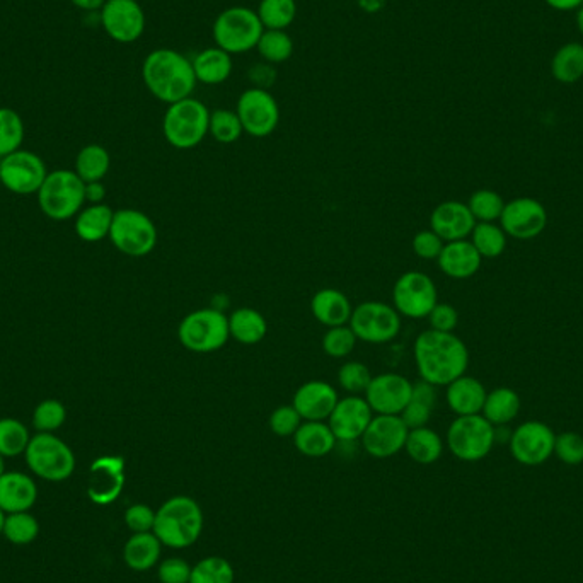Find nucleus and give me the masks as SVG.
Returning a JSON list of instances; mask_svg holds the SVG:
<instances>
[{
    "label": "nucleus",
    "instance_id": "obj_1",
    "mask_svg": "<svg viewBox=\"0 0 583 583\" xmlns=\"http://www.w3.org/2000/svg\"><path fill=\"white\" fill-rule=\"evenodd\" d=\"M415 362L422 381L449 386L468 369V348L452 333L423 331L415 341Z\"/></svg>",
    "mask_w": 583,
    "mask_h": 583
},
{
    "label": "nucleus",
    "instance_id": "obj_2",
    "mask_svg": "<svg viewBox=\"0 0 583 583\" xmlns=\"http://www.w3.org/2000/svg\"><path fill=\"white\" fill-rule=\"evenodd\" d=\"M142 79L154 98L168 104L191 98L198 82L190 60L171 48H159L145 57Z\"/></svg>",
    "mask_w": 583,
    "mask_h": 583
},
{
    "label": "nucleus",
    "instance_id": "obj_3",
    "mask_svg": "<svg viewBox=\"0 0 583 583\" xmlns=\"http://www.w3.org/2000/svg\"><path fill=\"white\" fill-rule=\"evenodd\" d=\"M203 512L197 500L190 497L169 498L156 512L152 532L162 546L171 549L190 548L202 536Z\"/></svg>",
    "mask_w": 583,
    "mask_h": 583
},
{
    "label": "nucleus",
    "instance_id": "obj_4",
    "mask_svg": "<svg viewBox=\"0 0 583 583\" xmlns=\"http://www.w3.org/2000/svg\"><path fill=\"white\" fill-rule=\"evenodd\" d=\"M210 127V111L195 98H186L178 103L169 104L162 120V132L173 145L181 151L197 147L207 137Z\"/></svg>",
    "mask_w": 583,
    "mask_h": 583
},
{
    "label": "nucleus",
    "instance_id": "obj_5",
    "mask_svg": "<svg viewBox=\"0 0 583 583\" xmlns=\"http://www.w3.org/2000/svg\"><path fill=\"white\" fill-rule=\"evenodd\" d=\"M86 202V183L76 171L58 169L47 174L40 190L38 203L43 214L53 220H67L79 214Z\"/></svg>",
    "mask_w": 583,
    "mask_h": 583
},
{
    "label": "nucleus",
    "instance_id": "obj_6",
    "mask_svg": "<svg viewBox=\"0 0 583 583\" xmlns=\"http://www.w3.org/2000/svg\"><path fill=\"white\" fill-rule=\"evenodd\" d=\"M263 31L258 12L243 6L229 7L215 19V45L231 55L246 53L256 48Z\"/></svg>",
    "mask_w": 583,
    "mask_h": 583
},
{
    "label": "nucleus",
    "instance_id": "obj_7",
    "mask_svg": "<svg viewBox=\"0 0 583 583\" xmlns=\"http://www.w3.org/2000/svg\"><path fill=\"white\" fill-rule=\"evenodd\" d=\"M26 462L29 469L40 476L41 480L58 481L69 480L76 469V457L70 451L64 440L58 439L53 433H38L29 440L26 449Z\"/></svg>",
    "mask_w": 583,
    "mask_h": 583
},
{
    "label": "nucleus",
    "instance_id": "obj_8",
    "mask_svg": "<svg viewBox=\"0 0 583 583\" xmlns=\"http://www.w3.org/2000/svg\"><path fill=\"white\" fill-rule=\"evenodd\" d=\"M178 338L181 345L190 352H217L231 338L229 318L217 309L191 312L179 324Z\"/></svg>",
    "mask_w": 583,
    "mask_h": 583
},
{
    "label": "nucleus",
    "instance_id": "obj_9",
    "mask_svg": "<svg viewBox=\"0 0 583 583\" xmlns=\"http://www.w3.org/2000/svg\"><path fill=\"white\" fill-rule=\"evenodd\" d=\"M110 239L120 253L142 258L156 248L157 229L154 222L140 210L123 208L113 215Z\"/></svg>",
    "mask_w": 583,
    "mask_h": 583
},
{
    "label": "nucleus",
    "instance_id": "obj_10",
    "mask_svg": "<svg viewBox=\"0 0 583 583\" xmlns=\"http://www.w3.org/2000/svg\"><path fill=\"white\" fill-rule=\"evenodd\" d=\"M452 454L466 462L481 461L490 454L495 444V428L485 416H459L447 432Z\"/></svg>",
    "mask_w": 583,
    "mask_h": 583
},
{
    "label": "nucleus",
    "instance_id": "obj_11",
    "mask_svg": "<svg viewBox=\"0 0 583 583\" xmlns=\"http://www.w3.org/2000/svg\"><path fill=\"white\" fill-rule=\"evenodd\" d=\"M348 326L365 343H389L401 331V314L384 302H364L353 309Z\"/></svg>",
    "mask_w": 583,
    "mask_h": 583
},
{
    "label": "nucleus",
    "instance_id": "obj_12",
    "mask_svg": "<svg viewBox=\"0 0 583 583\" xmlns=\"http://www.w3.org/2000/svg\"><path fill=\"white\" fill-rule=\"evenodd\" d=\"M237 116L241 120L244 132L251 137L263 139L272 135L280 123V108L277 99L268 93V89L251 87L246 89L237 101Z\"/></svg>",
    "mask_w": 583,
    "mask_h": 583
},
{
    "label": "nucleus",
    "instance_id": "obj_13",
    "mask_svg": "<svg viewBox=\"0 0 583 583\" xmlns=\"http://www.w3.org/2000/svg\"><path fill=\"white\" fill-rule=\"evenodd\" d=\"M394 309L406 318H428L437 306V287L422 272H408L398 278L393 290Z\"/></svg>",
    "mask_w": 583,
    "mask_h": 583
},
{
    "label": "nucleus",
    "instance_id": "obj_14",
    "mask_svg": "<svg viewBox=\"0 0 583 583\" xmlns=\"http://www.w3.org/2000/svg\"><path fill=\"white\" fill-rule=\"evenodd\" d=\"M45 162L29 151H16L0 159V183L16 195L38 193L47 178Z\"/></svg>",
    "mask_w": 583,
    "mask_h": 583
},
{
    "label": "nucleus",
    "instance_id": "obj_15",
    "mask_svg": "<svg viewBox=\"0 0 583 583\" xmlns=\"http://www.w3.org/2000/svg\"><path fill=\"white\" fill-rule=\"evenodd\" d=\"M101 24L111 40L133 43L144 35V9L137 0H106L101 9Z\"/></svg>",
    "mask_w": 583,
    "mask_h": 583
},
{
    "label": "nucleus",
    "instance_id": "obj_16",
    "mask_svg": "<svg viewBox=\"0 0 583 583\" xmlns=\"http://www.w3.org/2000/svg\"><path fill=\"white\" fill-rule=\"evenodd\" d=\"M555 433L541 422L520 425L510 439L512 456L524 466H539L555 452Z\"/></svg>",
    "mask_w": 583,
    "mask_h": 583
},
{
    "label": "nucleus",
    "instance_id": "obj_17",
    "mask_svg": "<svg viewBox=\"0 0 583 583\" xmlns=\"http://www.w3.org/2000/svg\"><path fill=\"white\" fill-rule=\"evenodd\" d=\"M410 428L398 415H377L362 435V444L367 454L377 459H386L405 449Z\"/></svg>",
    "mask_w": 583,
    "mask_h": 583
},
{
    "label": "nucleus",
    "instance_id": "obj_18",
    "mask_svg": "<svg viewBox=\"0 0 583 583\" xmlns=\"http://www.w3.org/2000/svg\"><path fill=\"white\" fill-rule=\"evenodd\" d=\"M411 384L406 377L399 374H379L372 377L367 391H365V401L377 415H401L406 405L410 403Z\"/></svg>",
    "mask_w": 583,
    "mask_h": 583
},
{
    "label": "nucleus",
    "instance_id": "obj_19",
    "mask_svg": "<svg viewBox=\"0 0 583 583\" xmlns=\"http://www.w3.org/2000/svg\"><path fill=\"white\" fill-rule=\"evenodd\" d=\"M125 486V461L123 457L103 456L89 468L87 495L98 505H110L122 495Z\"/></svg>",
    "mask_w": 583,
    "mask_h": 583
},
{
    "label": "nucleus",
    "instance_id": "obj_20",
    "mask_svg": "<svg viewBox=\"0 0 583 583\" xmlns=\"http://www.w3.org/2000/svg\"><path fill=\"white\" fill-rule=\"evenodd\" d=\"M374 418V411L370 408L369 403L360 396H348L340 399L335 410L331 413L330 425L331 432L335 433L336 440L340 442H355L362 439L365 430L369 427Z\"/></svg>",
    "mask_w": 583,
    "mask_h": 583
},
{
    "label": "nucleus",
    "instance_id": "obj_21",
    "mask_svg": "<svg viewBox=\"0 0 583 583\" xmlns=\"http://www.w3.org/2000/svg\"><path fill=\"white\" fill-rule=\"evenodd\" d=\"M503 232L515 239H532L539 236L548 224V215L541 203L532 198H519L508 203L503 208L502 217Z\"/></svg>",
    "mask_w": 583,
    "mask_h": 583
},
{
    "label": "nucleus",
    "instance_id": "obj_22",
    "mask_svg": "<svg viewBox=\"0 0 583 583\" xmlns=\"http://www.w3.org/2000/svg\"><path fill=\"white\" fill-rule=\"evenodd\" d=\"M338 393L335 387L323 381H311L302 384L294 396V406L302 420L306 422H324L338 405Z\"/></svg>",
    "mask_w": 583,
    "mask_h": 583
},
{
    "label": "nucleus",
    "instance_id": "obj_23",
    "mask_svg": "<svg viewBox=\"0 0 583 583\" xmlns=\"http://www.w3.org/2000/svg\"><path fill=\"white\" fill-rule=\"evenodd\" d=\"M432 231L447 243L462 241L473 232L476 219L468 205L461 202H445L433 210L430 217Z\"/></svg>",
    "mask_w": 583,
    "mask_h": 583
},
{
    "label": "nucleus",
    "instance_id": "obj_24",
    "mask_svg": "<svg viewBox=\"0 0 583 583\" xmlns=\"http://www.w3.org/2000/svg\"><path fill=\"white\" fill-rule=\"evenodd\" d=\"M38 498L35 481L23 473H4L0 476V508L6 514L28 512Z\"/></svg>",
    "mask_w": 583,
    "mask_h": 583
},
{
    "label": "nucleus",
    "instance_id": "obj_25",
    "mask_svg": "<svg viewBox=\"0 0 583 583\" xmlns=\"http://www.w3.org/2000/svg\"><path fill=\"white\" fill-rule=\"evenodd\" d=\"M437 260H439L440 270L447 277L457 278V280L473 277L481 266V254L476 251L473 243H469L466 239L444 246Z\"/></svg>",
    "mask_w": 583,
    "mask_h": 583
},
{
    "label": "nucleus",
    "instance_id": "obj_26",
    "mask_svg": "<svg viewBox=\"0 0 583 583\" xmlns=\"http://www.w3.org/2000/svg\"><path fill=\"white\" fill-rule=\"evenodd\" d=\"M311 309L314 318L328 328L345 326L350 323L353 314L350 299L336 289L319 290L318 294L312 297Z\"/></svg>",
    "mask_w": 583,
    "mask_h": 583
},
{
    "label": "nucleus",
    "instance_id": "obj_27",
    "mask_svg": "<svg viewBox=\"0 0 583 583\" xmlns=\"http://www.w3.org/2000/svg\"><path fill=\"white\" fill-rule=\"evenodd\" d=\"M485 401V386L474 377L461 376L447 387V403L459 416L478 415Z\"/></svg>",
    "mask_w": 583,
    "mask_h": 583
},
{
    "label": "nucleus",
    "instance_id": "obj_28",
    "mask_svg": "<svg viewBox=\"0 0 583 583\" xmlns=\"http://www.w3.org/2000/svg\"><path fill=\"white\" fill-rule=\"evenodd\" d=\"M162 544L154 532L133 534L123 548V560L133 572H147L161 558Z\"/></svg>",
    "mask_w": 583,
    "mask_h": 583
},
{
    "label": "nucleus",
    "instance_id": "obj_29",
    "mask_svg": "<svg viewBox=\"0 0 583 583\" xmlns=\"http://www.w3.org/2000/svg\"><path fill=\"white\" fill-rule=\"evenodd\" d=\"M191 64H193L197 81L207 86H219L231 77V53L224 52L219 47L205 48L198 53Z\"/></svg>",
    "mask_w": 583,
    "mask_h": 583
},
{
    "label": "nucleus",
    "instance_id": "obj_30",
    "mask_svg": "<svg viewBox=\"0 0 583 583\" xmlns=\"http://www.w3.org/2000/svg\"><path fill=\"white\" fill-rule=\"evenodd\" d=\"M338 440L335 433L331 432L330 425L324 422L302 423L299 430L294 433V444L297 451L307 457L328 456Z\"/></svg>",
    "mask_w": 583,
    "mask_h": 583
},
{
    "label": "nucleus",
    "instance_id": "obj_31",
    "mask_svg": "<svg viewBox=\"0 0 583 583\" xmlns=\"http://www.w3.org/2000/svg\"><path fill=\"white\" fill-rule=\"evenodd\" d=\"M435 401H437L435 386L425 381L416 382L413 384L410 403L406 405L405 410L399 416L410 430L427 427Z\"/></svg>",
    "mask_w": 583,
    "mask_h": 583
},
{
    "label": "nucleus",
    "instance_id": "obj_32",
    "mask_svg": "<svg viewBox=\"0 0 583 583\" xmlns=\"http://www.w3.org/2000/svg\"><path fill=\"white\" fill-rule=\"evenodd\" d=\"M115 212L108 205H91L77 215L76 232L86 243H99L110 236Z\"/></svg>",
    "mask_w": 583,
    "mask_h": 583
},
{
    "label": "nucleus",
    "instance_id": "obj_33",
    "mask_svg": "<svg viewBox=\"0 0 583 583\" xmlns=\"http://www.w3.org/2000/svg\"><path fill=\"white\" fill-rule=\"evenodd\" d=\"M268 324L263 314L249 307L237 309L229 318V333L231 338L243 345H256L266 336Z\"/></svg>",
    "mask_w": 583,
    "mask_h": 583
},
{
    "label": "nucleus",
    "instance_id": "obj_34",
    "mask_svg": "<svg viewBox=\"0 0 583 583\" xmlns=\"http://www.w3.org/2000/svg\"><path fill=\"white\" fill-rule=\"evenodd\" d=\"M551 74L561 84H575L583 77V45L566 43L551 60Z\"/></svg>",
    "mask_w": 583,
    "mask_h": 583
},
{
    "label": "nucleus",
    "instance_id": "obj_35",
    "mask_svg": "<svg viewBox=\"0 0 583 583\" xmlns=\"http://www.w3.org/2000/svg\"><path fill=\"white\" fill-rule=\"evenodd\" d=\"M408 456L418 464H433L437 462L444 451V444L439 437V433L433 432L430 428H415L408 432V439L405 445Z\"/></svg>",
    "mask_w": 583,
    "mask_h": 583
},
{
    "label": "nucleus",
    "instance_id": "obj_36",
    "mask_svg": "<svg viewBox=\"0 0 583 583\" xmlns=\"http://www.w3.org/2000/svg\"><path fill=\"white\" fill-rule=\"evenodd\" d=\"M519 408V394L510 387H498L490 394H486L483 413L491 425H505V423L514 420L519 413Z\"/></svg>",
    "mask_w": 583,
    "mask_h": 583
},
{
    "label": "nucleus",
    "instance_id": "obj_37",
    "mask_svg": "<svg viewBox=\"0 0 583 583\" xmlns=\"http://www.w3.org/2000/svg\"><path fill=\"white\" fill-rule=\"evenodd\" d=\"M110 154L101 145H86L76 159V174L84 183H96L110 171Z\"/></svg>",
    "mask_w": 583,
    "mask_h": 583
},
{
    "label": "nucleus",
    "instance_id": "obj_38",
    "mask_svg": "<svg viewBox=\"0 0 583 583\" xmlns=\"http://www.w3.org/2000/svg\"><path fill=\"white\" fill-rule=\"evenodd\" d=\"M256 48L266 64H283L294 53V41L283 29H265Z\"/></svg>",
    "mask_w": 583,
    "mask_h": 583
},
{
    "label": "nucleus",
    "instance_id": "obj_39",
    "mask_svg": "<svg viewBox=\"0 0 583 583\" xmlns=\"http://www.w3.org/2000/svg\"><path fill=\"white\" fill-rule=\"evenodd\" d=\"M258 18L265 29H285L294 23L297 16L295 0H261Z\"/></svg>",
    "mask_w": 583,
    "mask_h": 583
},
{
    "label": "nucleus",
    "instance_id": "obj_40",
    "mask_svg": "<svg viewBox=\"0 0 583 583\" xmlns=\"http://www.w3.org/2000/svg\"><path fill=\"white\" fill-rule=\"evenodd\" d=\"M234 568L220 556H208L191 568L190 583H234Z\"/></svg>",
    "mask_w": 583,
    "mask_h": 583
},
{
    "label": "nucleus",
    "instance_id": "obj_41",
    "mask_svg": "<svg viewBox=\"0 0 583 583\" xmlns=\"http://www.w3.org/2000/svg\"><path fill=\"white\" fill-rule=\"evenodd\" d=\"M2 534L7 541L18 546L31 544L40 534V524L33 515L28 512H18V514H7L2 527Z\"/></svg>",
    "mask_w": 583,
    "mask_h": 583
},
{
    "label": "nucleus",
    "instance_id": "obj_42",
    "mask_svg": "<svg viewBox=\"0 0 583 583\" xmlns=\"http://www.w3.org/2000/svg\"><path fill=\"white\" fill-rule=\"evenodd\" d=\"M29 440L28 428L23 423L12 418L0 420V456H21L28 449Z\"/></svg>",
    "mask_w": 583,
    "mask_h": 583
},
{
    "label": "nucleus",
    "instance_id": "obj_43",
    "mask_svg": "<svg viewBox=\"0 0 583 583\" xmlns=\"http://www.w3.org/2000/svg\"><path fill=\"white\" fill-rule=\"evenodd\" d=\"M24 140V123L11 108H0V159L19 151Z\"/></svg>",
    "mask_w": 583,
    "mask_h": 583
},
{
    "label": "nucleus",
    "instance_id": "obj_44",
    "mask_svg": "<svg viewBox=\"0 0 583 583\" xmlns=\"http://www.w3.org/2000/svg\"><path fill=\"white\" fill-rule=\"evenodd\" d=\"M473 243L476 251L481 254V258H497L505 251L507 246V239H505V232L495 224L490 222H481L478 226H474Z\"/></svg>",
    "mask_w": 583,
    "mask_h": 583
},
{
    "label": "nucleus",
    "instance_id": "obj_45",
    "mask_svg": "<svg viewBox=\"0 0 583 583\" xmlns=\"http://www.w3.org/2000/svg\"><path fill=\"white\" fill-rule=\"evenodd\" d=\"M208 132L220 144H234L241 139L244 128L236 111L215 110L214 113H210Z\"/></svg>",
    "mask_w": 583,
    "mask_h": 583
},
{
    "label": "nucleus",
    "instance_id": "obj_46",
    "mask_svg": "<svg viewBox=\"0 0 583 583\" xmlns=\"http://www.w3.org/2000/svg\"><path fill=\"white\" fill-rule=\"evenodd\" d=\"M67 418L65 406L57 399H45L33 413V427L40 433H53L62 427Z\"/></svg>",
    "mask_w": 583,
    "mask_h": 583
},
{
    "label": "nucleus",
    "instance_id": "obj_47",
    "mask_svg": "<svg viewBox=\"0 0 583 583\" xmlns=\"http://www.w3.org/2000/svg\"><path fill=\"white\" fill-rule=\"evenodd\" d=\"M468 207L474 219H480L481 222H493L502 217L505 203L495 191L480 190L471 197Z\"/></svg>",
    "mask_w": 583,
    "mask_h": 583
},
{
    "label": "nucleus",
    "instance_id": "obj_48",
    "mask_svg": "<svg viewBox=\"0 0 583 583\" xmlns=\"http://www.w3.org/2000/svg\"><path fill=\"white\" fill-rule=\"evenodd\" d=\"M357 340V336L347 324L330 328L323 338L324 352L333 358L348 357L353 352L355 345H357Z\"/></svg>",
    "mask_w": 583,
    "mask_h": 583
},
{
    "label": "nucleus",
    "instance_id": "obj_49",
    "mask_svg": "<svg viewBox=\"0 0 583 583\" xmlns=\"http://www.w3.org/2000/svg\"><path fill=\"white\" fill-rule=\"evenodd\" d=\"M338 382L340 386L352 393L353 396L365 393L370 382H372V374H370L369 367L360 362H347L341 365L340 372H338Z\"/></svg>",
    "mask_w": 583,
    "mask_h": 583
},
{
    "label": "nucleus",
    "instance_id": "obj_50",
    "mask_svg": "<svg viewBox=\"0 0 583 583\" xmlns=\"http://www.w3.org/2000/svg\"><path fill=\"white\" fill-rule=\"evenodd\" d=\"M556 456L570 466L583 462V437L578 433L566 432L558 435L555 440Z\"/></svg>",
    "mask_w": 583,
    "mask_h": 583
},
{
    "label": "nucleus",
    "instance_id": "obj_51",
    "mask_svg": "<svg viewBox=\"0 0 583 583\" xmlns=\"http://www.w3.org/2000/svg\"><path fill=\"white\" fill-rule=\"evenodd\" d=\"M302 425V418L294 406H280L270 416V428L278 437L294 435Z\"/></svg>",
    "mask_w": 583,
    "mask_h": 583
},
{
    "label": "nucleus",
    "instance_id": "obj_52",
    "mask_svg": "<svg viewBox=\"0 0 583 583\" xmlns=\"http://www.w3.org/2000/svg\"><path fill=\"white\" fill-rule=\"evenodd\" d=\"M154 522H156V512L149 505H144V503L132 505L125 512V524L133 534L152 532Z\"/></svg>",
    "mask_w": 583,
    "mask_h": 583
},
{
    "label": "nucleus",
    "instance_id": "obj_53",
    "mask_svg": "<svg viewBox=\"0 0 583 583\" xmlns=\"http://www.w3.org/2000/svg\"><path fill=\"white\" fill-rule=\"evenodd\" d=\"M157 575L161 583H190L191 566L181 558H168L159 565Z\"/></svg>",
    "mask_w": 583,
    "mask_h": 583
},
{
    "label": "nucleus",
    "instance_id": "obj_54",
    "mask_svg": "<svg viewBox=\"0 0 583 583\" xmlns=\"http://www.w3.org/2000/svg\"><path fill=\"white\" fill-rule=\"evenodd\" d=\"M444 249V241L433 231H422L413 239V251L423 260L439 258Z\"/></svg>",
    "mask_w": 583,
    "mask_h": 583
},
{
    "label": "nucleus",
    "instance_id": "obj_55",
    "mask_svg": "<svg viewBox=\"0 0 583 583\" xmlns=\"http://www.w3.org/2000/svg\"><path fill=\"white\" fill-rule=\"evenodd\" d=\"M432 330L442 331V333H452L457 326V311L451 304H437L432 312L428 314Z\"/></svg>",
    "mask_w": 583,
    "mask_h": 583
},
{
    "label": "nucleus",
    "instance_id": "obj_56",
    "mask_svg": "<svg viewBox=\"0 0 583 583\" xmlns=\"http://www.w3.org/2000/svg\"><path fill=\"white\" fill-rule=\"evenodd\" d=\"M249 76L253 79L256 87L260 89H268L272 86L275 77H277V72L273 69L272 64H260L254 65V69L249 72Z\"/></svg>",
    "mask_w": 583,
    "mask_h": 583
},
{
    "label": "nucleus",
    "instance_id": "obj_57",
    "mask_svg": "<svg viewBox=\"0 0 583 583\" xmlns=\"http://www.w3.org/2000/svg\"><path fill=\"white\" fill-rule=\"evenodd\" d=\"M106 197V188H104L101 181L96 183H86V202H91L93 205H99Z\"/></svg>",
    "mask_w": 583,
    "mask_h": 583
},
{
    "label": "nucleus",
    "instance_id": "obj_58",
    "mask_svg": "<svg viewBox=\"0 0 583 583\" xmlns=\"http://www.w3.org/2000/svg\"><path fill=\"white\" fill-rule=\"evenodd\" d=\"M551 9L555 11L568 12L577 11L583 6V0H544Z\"/></svg>",
    "mask_w": 583,
    "mask_h": 583
},
{
    "label": "nucleus",
    "instance_id": "obj_59",
    "mask_svg": "<svg viewBox=\"0 0 583 583\" xmlns=\"http://www.w3.org/2000/svg\"><path fill=\"white\" fill-rule=\"evenodd\" d=\"M70 2L84 11H98V9H103L106 0H70Z\"/></svg>",
    "mask_w": 583,
    "mask_h": 583
},
{
    "label": "nucleus",
    "instance_id": "obj_60",
    "mask_svg": "<svg viewBox=\"0 0 583 583\" xmlns=\"http://www.w3.org/2000/svg\"><path fill=\"white\" fill-rule=\"evenodd\" d=\"M384 2L386 0H358V6L362 7L364 11L370 12H377L384 6Z\"/></svg>",
    "mask_w": 583,
    "mask_h": 583
},
{
    "label": "nucleus",
    "instance_id": "obj_61",
    "mask_svg": "<svg viewBox=\"0 0 583 583\" xmlns=\"http://www.w3.org/2000/svg\"><path fill=\"white\" fill-rule=\"evenodd\" d=\"M577 26L578 31H580V35L583 36V6L580 9H577Z\"/></svg>",
    "mask_w": 583,
    "mask_h": 583
},
{
    "label": "nucleus",
    "instance_id": "obj_62",
    "mask_svg": "<svg viewBox=\"0 0 583 583\" xmlns=\"http://www.w3.org/2000/svg\"><path fill=\"white\" fill-rule=\"evenodd\" d=\"M4 520H6V512L0 508V534H2V527H4Z\"/></svg>",
    "mask_w": 583,
    "mask_h": 583
},
{
    "label": "nucleus",
    "instance_id": "obj_63",
    "mask_svg": "<svg viewBox=\"0 0 583 583\" xmlns=\"http://www.w3.org/2000/svg\"><path fill=\"white\" fill-rule=\"evenodd\" d=\"M4 473H6V471H4V457L0 456V476Z\"/></svg>",
    "mask_w": 583,
    "mask_h": 583
}]
</instances>
